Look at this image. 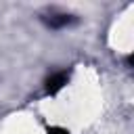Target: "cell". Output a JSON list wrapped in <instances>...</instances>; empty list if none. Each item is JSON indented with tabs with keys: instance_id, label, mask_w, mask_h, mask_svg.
<instances>
[{
	"instance_id": "cell-1",
	"label": "cell",
	"mask_w": 134,
	"mask_h": 134,
	"mask_svg": "<svg viewBox=\"0 0 134 134\" xmlns=\"http://www.w3.org/2000/svg\"><path fill=\"white\" fill-rule=\"evenodd\" d=\"M42 19H44V23H46L48 27H54V29L65 27V25L71 23V15H67V13H57V10H50V13L44 15Z\"/></svg>"
},
{
	"instance_id": "cell-2",
	"label": "cell",
	"mask_w": 134,
	"mask_h": 134,
	"mask_svg": "<svg viewBox=\"0 0 134 134\" xmlns=\"http://www.w3.org/2000/svg\"><path fill=\"white\" fill-rule=\"evenodd\" d=\"M67 80H69V75L65 73V71H59V73H54V75H50L48 80H46V94H57L65 84H67Z\"/></svg>"
},
{
	"instance_id": "cell-3",
	"label": "cell",
	"mask_w": 134,
	"mask_h": 134,
	"mask_svg": "<svg viewBox=\"0 0 134 134\" xmlns=\"http://www.w3.org/2000/svg\"><path fill=\"white\" fill-rule=\"evenodd\" d=\"M48 134H69L65 128H59V126H52V128H48Z\"/></svg>"
}]
</instances>
